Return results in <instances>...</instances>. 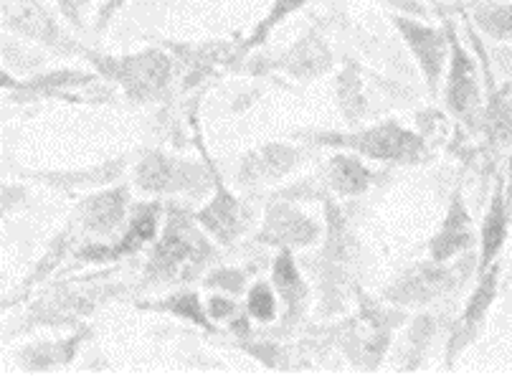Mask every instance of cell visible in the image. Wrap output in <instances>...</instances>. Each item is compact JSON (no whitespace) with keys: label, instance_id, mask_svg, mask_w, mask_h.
<instances>
[{"label":"cell","instance_id":"obj_1","mask_svg":"<svg viewBox=\"0 0 512 388\" xmlns=\"http://www.w3.org/2000/svg\"><path fill=\"white\" fill-rule=\"evenodd\" d=\"M317 140H320L317 145L345 148L348 153L368 160H381V163L416 165L426 158L424 137L406 130L398 122H378V125L363 127V130L333 132V135H320Z\"/></svg>","mask_w":512,"mask_h":388},{"label":"cell","instance_id":"obj_2","mask_svg":"<svg viewBox=\"0 0 512 388\" xmlns=\"http://www.w3.org/2000/svg\"><path fill=\"white\" fill-rule=\"evenodd\" d=\"M472 269V257L459 262H421L404 272L386 290V300L398 307H424L429 302L442 300L444 295L459 287Z\"/></svg>","mask_w":512,"mask_h":388},{"label":"cell","instance_id":"obj_3","mask_svg":"<svg viewBox=\"0 0 512 388\" xmlns=\"http://www.w3.org/2000/svg\"><path fill=\"white\" fill-rule=\"evenodd\" d=\"M94 64L102 66V72L120 82L125 87L127 97L135 102H145L153 99L165 89L170 79V56L163 51H142L135 56H122V59H102V56H92Z\"/></svg>","mask_w":512,"mask_h":388},{"label":"cell","instance_id":"obj_4","mask_svg":"<svg viewBox=\"0 0 512 388\" xmlns=\"http://www.w3.org/2000/svg\"><path fill=\"white\" fill-rule=\"evenodd\" d=\"M391 21L396 31L401 33L404 44L409 46L411 56L416 59V66L421 69L426 87L434 94L439 84H442L444 66L449 61V33L442 31V28L429 26L421 18L401 16V13H396Z\"/></svg>","mask_w":512,"mask_h":388},{"label":"cell","instance_id":"obj_5","mask_svg":"<svg viewBox=\"0 0 512 388\" xmlns=\"http://www.w3.org/2000/svg\"><path fill=\"white\" fill-rule=\"evenodd\" d=\"M449 33V72H447V92L444 102L447 110L462 122L472 125L482 110V79L477 61L457 39V33Z\"/></svg>","mask_w":512,"mask_h":388},{"label":"cell","instance_id":"obj_6","mask_svg":"<svg viewBox=\"0 0 512 388\" xmlns=\"http://www.w3.org/2000/svg\"><path fill=\"white\" fill-rule=\"evenodd\" d=\"M500 272H502L500 262H495L490 269H485V272L480 274V279H477V287H474V292L469 295L467 307H464V312L459 315L457 325H454L452 330V338H449V348H447L449 366L462 356L464 350L472 345V340L480 335V330L485 328L490 307L497 297Z\"/></svg>","mask_w":512,"mask_h":388},{"label":"cell","instance_id":"obj_7","mask_svg":"<svg viewBox=\"0 0 512 388\" xmlns=\"http://www.w3.org/2000/svg\"><path fill=\"white\" fill-rule=\"evenodd\" d=\"M327 244L325 252L320 257V272H322V287H325V295L330 292V297L340 295V282L348 279V274L353 272L355 257H358V244H355L353 234H350L348 224H345L343 214L338 211L335 203L327 201Z\"/></svg>","mask_w":512,"mask_h":388},{"label":"cell","instance_id":"obj_8","mask_svg":"<svg viewBox=\"0 0 512 388\" xmlns=\"http://www.w3.org/2000/svg\"><path fill=\"white\" fill-rule=\"evenodd\" d=\"M3 21L16 33H21L26 39L39 41L49 49L74 51V46L69 44V36H64L49 8L41 6L39 0H8L3 6Z\"/></svg>","mask_w":512,"mask_h":388},{"label":"cell","instance_id":"obj_9","mask_svg":"<svg viewBox=\"0 0 512 388\" xmlns=\"http://www.w3.org/2000/svg\"><path fill=\"white\" fill-rule=\"evenodd\" d=\"M203 170L183 160L168 158L163 153H150L137 165V186L150 193L191 191L193 186H203Z\"/></svg>","mask_w":512,"mask_h":388},{"label":"cell","instance_id":"obj_10","mask_svg":"<svg viewBox=\"0 0 512 388\" xmlns=\"http://www.w3.org/2000/svg\"><path fill=\"white\" fill-rule=\"evenodd\" d=\"M302 160V150L297 145L287 143H267L262 148L251 150L244 155L239 165V183L241 186H267V183L279 181L289 170H295Z\"/></svg>","mask_w":512,"mask_h":388},{"label":"cell","instance_id":"obj_11","mask_svg":"<svg viewBox=\"0 0 512 388\" xmlns=\"http://www.w3.org/2000/svg\"><path fill=\"white\" fill-rule=\"evenodd\" d=\"M317 236H320V226L310 216L302 214L300 208L292 203H274L267 211L259 241H269L279 249H302V246L315 244Z\"/></svg>","mask_w":512,"mask_h":388},{"label":"cell","instance_id":"obj_12","mask_svg":"<svg viewBox=\"0 0 512 388\" xmlns=\"http://www.w3.org/2000/svg\"><path fill=\"white\" fill-rule=\"evenodd\" d=\"M391 315L393 312H381L378 307H371V312L365 310L358 323H353V328H350L345 350L360 368H376L386 353L388 335H391Z\"/></svg>","mask_w":512,"mask_h":388},{"label":"cell","instance_id":"obj_13","mask_svg":"<svg viewBox=\"0 0 512 388\" xmlns=\"http://www.w3.org/2000/svg\"><path fill=\"white\" fill-rule=\"evenodd\" d=\"M474 244V229L472 216L467 211L462 193H454L452 206H449L447 216H444L442 226L434 234L429 244V254L434 262H452V259L462 257L472 249Z\"/></svg>","mask_w":512,"mask_h":388},{"label":"cell","instance_id":"obj_14","mask_svg":"<svg viewBox=\"0 0 512 388\" xmlns=\"http://www.w3.org/2000/svg\"><path fill=\"white\" fill-rule=\"evenodd\" d=\"M510 203L512 191L507 188V181H497L495 193H492V203L487 208L485 221H482L480 229V267H477V274L490 269L497 262V257H500L507 234H510Z\"/></svg>","mask_w":512,"mask_h":388},{"label":"cell","instance_id":"obj_15","mask_svg":"<svg viewBox=\"0 0 512 388\" xmlns=\"http://www.w3.org/2000/svg\"><path fill=\"white\" fill-rule=\"evenodd\" d=\"M272 285L284 305V323L295 325L307 307L310 287L305 285V279H302L300 269H297L292 249H282V252L277 254V259H274Z\"/></svg>","mask_w":512,"mask_h":388},{"label":"cell","instance_id":"obj_16","mask_svg":"<svg viewBox=\"0 0 512 388\" xmlns=\"http://www.w3.org/2000/svg\"><path fill=\"white\" fill-rule=\"evenodd\" d=\"M333 64V54L327 49V44L322 41V36H317L315 31L305 33L300 41L289 51H284L279 56L277 66L284 69L289 77L300 79V82H310V79L322 77V74L330 69Z\"/></svg>","mask_w":512,"mask_h":388},{"label":"cell","instance_id":"obj_17","mask_svg":"<svg viewBox=\"0 0 512 388\" xmlns=\"http://www.w3.org/2000/svg\"><path fill=\"white\" fill-rule=\"evenodd\" d=\"M198 221L203 224V229L211 236H216L221 244H231L236 236L244 229V216H241V206L224 186L218 181L216 196L211 198L206 208L198 214Z\"/></svg>","mask_w":512,"mask_h":388},{"label":"cell","instance_id":"obj_18","mask_svg":"<svg viewBox=\"0 0 512 388\" xmlns=\"http://www.w3.org/2000/svg\"><path fill=\"white\" fill-rule=\"evenodd\" d=\"M327 186L340 196H360L371 188L373 170L355 153H338L327 163Z\"/></svg>","mask_w":512,"mask_h":388},{"label":"cell","instance_id":"obj_19","mask_svg":"<svg viewBox=\"0 0 512 388\" xmlns=\"http://www.w3.org/2000/svg\"><path fill=\"white\" fill-rule=\"evenodd\" d=\"M474 28L497 44H512V3H495V0H477L472 8Z\"/></svg>","mask_w":512,"mask_h":388},{"label":"cell","instance_id":"obj_20","mask_svg":"<svg viewBox=\"0 0 512 388\" xmlns=\"http://www.w3.org/2000/svg\"><path fill=\"white\" fill-rule=\"evenodd\" d=\"M125 211L127 193L125 188H117V191H107L102 196L92 198L84 206V221H87V226L94 234H109V231L117 229L125 221Z\"/></svg>","mask_w":512,"mask_h":388},{"label":"cell","instance_id":"obj_21","mask_svg":"<svg viewBox=\"0 0 512 388\" xmlns=\"http://www.w3.org/2000/svg\"><path fill=\"white\" fill-rule=\"evenodd\" d=\"M198 249V239L193 236V231L180 221H173L165 231L163 241L155 249V267L160 269H173L180 262L193 257V252Z\"/></svg>","mask_w":512,"mask_h":388},{"label":"cell","instance_id":"obj_22","mask_svg":"<svg viewBox=\"0 0 512 388\" xmlns=\"http://www.w3.org/2000/svg\"><path fill=\"white\" fill-rule=\"evenodd\" d=\"M305 3H307V0H274L267 16H264L262 21L256 23V28H254V31H251L249 39H246L244 44H241L239 54H249V51H254L256 46L267 44L274 28H277L279 23L284 21V18H289V16H292V13L300 11V8L305 6Z\"/></svg>","mask_w":512,"mask_h":388},{"label":"cell","instance_id":"obj_23","mask_svg":"<svg viewBox=\"0 0 512 388\" xmlns=\"http://www.w3.org/2000/svg\"><path fill=\"white\" fill-rule=\"evenodd\" d=\"M246 310L254 320L259 323H272L277 317L279 302H277V290L274 285H267V282H256L249 290V300H246Z\"/></svg>","mask_w":512,"mask_h":388},{"label":"cell","instance_id":"obj_24","mask_svg":"<svg viewBox=\"0 0 512 388\" xmlns=\"http://www.w3.org/2000/svg\"><path fill=\"white\" fill-rule=\"evenodd\" d=\"M155 224H158V219H155V208H140L130 224V234L122 241V244H125L122 249H135V246L145 244V241L155 234Z\"/></svg>","mask_w":512,"mask_h":388},{"label":"cell","instance_id":"obj_25","mask_svg":"<svg viewBox=\"0 0 512 388\" xmlns=\"http://www.w3.org/2000/svg\"><path fill=\"white\" fill-rule=\"evenodd\" d=\"M358 89H360V82L355 79V74H350L348 69V72L340 77V104H343V112L348 120H358L360 112L365 110Z\"/></svg>","mask_w":512,"mask_h":388},{"label":"cell","instance_id":"obj_26","mask_svg":"<svg viewBox=\"0 0 512 388\" xmlns=\"http://www.w3.org/2000/svg\"><path fill=\"white\" fill-rule=\"evenodd\" d=\"M165 305H168V310H173L175 315L188 317V320H193V323L203 325V328H206V325H208L206 315H203V305H201V302H198L196 295H178V297H173V300H170V302H165Z\"/></svg>","mask_w":512,"mask_h":388},{"label":"cell","instance_id":"obj_27","mask_svg":"<svg viewBox=\"0 0 512 388\" xmlns=\"http://www.w3.org/2000/svg\"><path fill=\"white\" fill-rule=\"evenodd\" d=\"M383 6H388L391 11L401 13V16H411V18H426V8L421 6V0H378Z\"/></svg>","mask_w":512,"mask_h":388},{"label":"cell","instance_id":"obj_28","mask_svg":"<svg viewBox=\"0 0 512 388\" xmlns=\"http://www.w3.org/2000/svg\"><path fill=\"white\" fill-rule=\"evenodd\" d=\"M211 287H221V290L241 292V287H244V274L234 272V269H221V272L213 274V277H211Z\"/></svg>","mask_w":512,"mask_h":388},{"label":"cell","instance_id":"obj_29","mask_svg":"<svg viewBox=\"0 0 512 388\" xmlns=\"http://www.w3.org/2000/svg\"><path fill=\"white\" fill-rule=\"evenodd\" d=\"M231 312H234V302L229 300V297H213L211 302H208V315L213 317H229Z\"/></svg>","mask_w":512,"mask_h":388},{"label":"cell","instance_id":"obj_30","mask_svg":"<svg viewBox=\"0 0 512 388\" xmlns=\"http://www.w3.org/2000/svg\"><path fill=\"white\" fill-rule=\"evenodd\" d=\"M56 3H59V6H61L64 16L69 18L71 23H77V26H79V8L74 6V0H56Z\"/></svg>","mask_w":512,"mask_h":388},{"label":"cell","instance_id":"obj_31","mask_svg":"<svg viewBox=\"0 0 512 388\" xmlns=\"http://www.w3.org/2000/svg\"><path fill=\"white\" fill-rule=\"evenodd\" d=\"M84 3H89V0H74V6H77V8H82Z\"/></svg>","mask_w":512,"mask_h":388}]
</instances>
